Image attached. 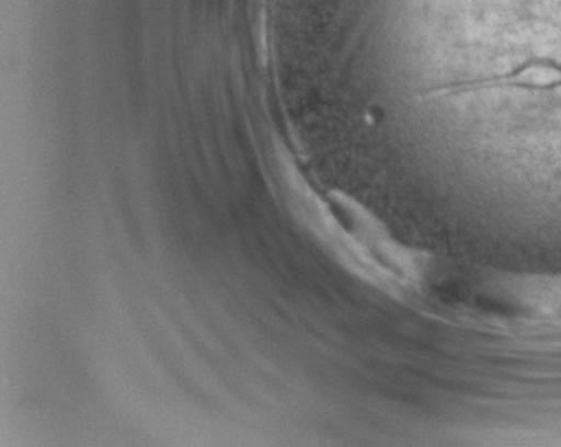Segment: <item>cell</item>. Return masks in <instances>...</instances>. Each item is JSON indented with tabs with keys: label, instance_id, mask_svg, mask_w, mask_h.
Returning a JSON list of instances; mask_svg holds the SVG:
<instances>
[{
	"label": "cell",
	"instance_id": "6da1fadb",
	"mask_svg": "<svg viewBox=\"0 0 561 447\" xmlns=\"http://www.w3.org/2000/svg\"><path fill=\"white\" fill-rule=\"evenodd\" d=\"M466 291L477 306L485 303L537 322L561 320V274L482 272Z\"/></svg>",
	"mask_w": 561,
	"mask_h": 447
}]
</instances>
